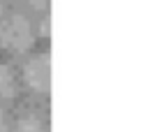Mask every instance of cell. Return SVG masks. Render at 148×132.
Segmentation results:
<instances>
[{
	"label": "cell",
	"mask_w": 148,
	"mask_h": 132,
	"mask_svg": "<svg viewBox=\"0 0 148 132\" xmlns=\"http://www.w3.org/2000/svg\"><path fill=\"white\" fill-rule=\"evenodd\" d=\"M35 42V30L28 16L7 12L0 16V46L9 53H25Z\"/></svg>",
	"instance_id": "6da1fadb"
},
{
	"label": "cell",
	"mask_w": 148,
	"mask_h": 132,
	"mask_svg": "<svg viewBox=\"0 0 148 132\" xmlns=\"http://www.w3.org/2000/svg\"><path fill=\"white\" fill-rule=\"evenodd\" d=\"M21 76H23V83L35 90V93H46L49 86H51V58L49 53H37L32 56L23 69H21Z\"/></svg>",
	"instance_id": "7a4b0ae2"
},
{
	"label": "cell",
	"mask_w": 148,
	"mask_h": 132,
	"mask_svg": "<svg viewBox=\"0 0 148 132\" xmlns=\"http://www.w3.org/2000/svg\"><path fill=\"white\" fill-rule=\"evenodd\" d=\"M16 90V76L7 65H0V100L12 97Z\"/></svg>",
	"instance_id": "3957f363"
},
{
	"label": "cell",
	"mask_w": 148,
	"mask_h": 132,
	"mask_svg": "<svg viewBox=\"0 0 148 132\" xmlns=\"http://www.w3.org/2000/svg\"><path fill=\"white\" fill-rule=\"evenodd\" d=\"M12 132H44V127H42L39 118H35V116H23V118H18V120L14 123Z\"/></svg>",
	"instance_id": "277c9868"
},
{
	"label": "cell",
	"mask_w": 148,
	"mask_h": 132,
	"mask_svg": "<svg viewBox=\"0 0 148 132\" xmlns=\"http://www.w3.org/2000/svg\"><path fill=\"white\" fill-rule=\"evenodd\" d=\"M14 2H28L32 9H44L49 5V0H14Z\"/></svg>",
	"instance_id": "5b68a950"
},
{
	"label": "cell",
	"mask_w": 148,
	"mask_h": 132,
	"mask_svg": "<svg viewBox=\"0 0 148 132\" xmlns=\"http://www.w3.org/2000/svg\"><path fill=\"white\" fill-rule=\"evenodd\" d=\"M39 35H42V37H46V35H49V16H44V19H42V23H39Z\"/></svg>",
	"instance_id": "8992f818"
},
{
	"label": "cell",
	"mask_w": 148,
	"mask_h": 132,
	"mask_svg": "<svg viewBox=\"0 0 148 132\" xmlns=\"http://www.w3.org/2000/svg\"><path fill=\"white\" fill-rule=\"evenodd\" d=\"M0 132H7V116L2 109H0Z\"/></svg>",
	"instance_id": "52a82bcc"
},
{
	"label": "cell",
	"mask_w": 148,
	"mask_h": 132,
	"mask_svg": "<svg viewBox=\"0 0 148 132\" xmlns=\"http://www.w3.org/2000/svg\"><path fill=\"white\" fill-rule=\"evenodd\" d=\"M2 5H5V0H0V12H2Z\"/></svg>",
	"instance_id": "ba28073f"
}]
</instances>
